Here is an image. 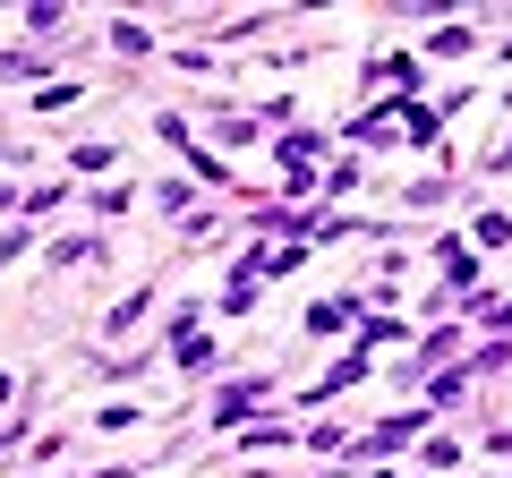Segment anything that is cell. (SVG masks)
Wrapping results in <instances>:
<instances>
[{
	"mask_svg": "<svg viewBox=\"0 0 512 478\" xmlns=\"http://www.w3.org/2000/svg\"><path fill=\"white\" fill-rule=\"evenodd\" d=\"M111 154H120V146H69V171H77V180H86V171H103Z\"/></svg>",
	"mask_w": 512,
	"mask_h": 478,
	"instance_id": "18",
	"label": "cell"
},
{
	"mask_svg": "<svg viewBox=\"0 0 512 478\" xmlns=\"http://www.w3.org/2000/svg\"><path fill=\"white\" fill-rule=\"evenodd\" d=\"M86 214H103V222H111V214H128V188H94V197H86Z\"/></svg>",
	"mask_w": 512,
	"mask_h": 478,
	"instance_id": "20",
	"label": "cell"
},
{
	"mask_svg": "<svg viewBox=\"0 0 512 478\" xmlns=\"http://www.w3.org/2000/svg\"><path fill=\"white\" fill-rule=\"evenodd\" d=\"M35 77H43V52H26V43L0 52V86H35Z\"/></svg>",
	"mask_w": 512,
	"mask_h": 478,
	"instance_id": "7",
	"label": "cell"
},
{
	"mask_svg": "<svg viewBox=\"0 0 512 478\" xmlns=\"http://www.w3.org/2000/svg\"><path fill=\"white\" fill-rule=\"evenodd\" d=\"M43 265H52V274H69V265H103V239H52V248H43Z\"/></svg>",
	"mask_w": 512,
	"mask_h": 478,
	"instance_id": "4",
	"label": "cell"
},
{
	"mask_svg": "<svg viewBox=\"0 0 512 478\" xmlns=\"http://www.w3.org/2000/svg\"><path fill=\"white\" fill-rule=\"evenodd\" d=\"M171 368H180V376H214L222 368V342H214V333H188V342L171 350Z\"/></svg>",
	"mask_w": 512,
	"mask_h": 478,
	"instance_id": "3",
	"label": "cell"
},
{
	"mask_svg": "<svg viewBox=\"0 0 512 478\" xmlns=\"http://www.w3.org/2000/svg\"><path fill=\"white\" fill-rule=\"evenodd\" d=\"M359 478H393V470H359Z\"/></svg>",
	"mask_w": 512,
	"mask_h": 478,
	"instance_id": "22",
	"label": "cell"
},
{
	"mask_svg": "<svg viewBox=\"0 0 512 478\" xmlns=\"http://www.w3.org/2000/svg\"><path fill=\"white\" fill-rule=\"evenodd\" d=\"M350 308H359V291H350V299H316V308H308V333H342Z\"/></svg>",
	"mask_w": 512,
	"mask_h": 478,
	"instance_id": "10",
	"label": "cell"
},
{
	"mask_svg": "<svg viewBox=\"0 0 512 478\" xmlns=\"http://www.w3.org/2000/svg\"><path fill=\"white\" fill-rule=\"evenodd\" d=\"M419 427H427V410H393V419H376V427L359 436V461H376V453H402V444L419 436Z\"/></svg>",
	"mask_w": 512,
	"mask_h": 478,
	"instance_id": "2",
	"label": "cell"
},
{
	"mask_svg": "<svg viewBox=\"0 0 512 478\" xmlns=\"http://www.w3.org/2000/svg\"><path fill=\"white\" fill-rule=\"evenodd\" d=\"M60 26H69V9H60V0H35V9H26V35H60Z\"/></svg>",
	"mask_w": 512,
	"mask_h": 478,
	"instance_id": "14",
	"label": "cell"
},
{
	"mask_svg": "<svg viewBox=\"0 0 512 478\" xmlns=\"http://www.w3.org/2000/svg\"><path fill=\"white\" fill-rule=\"evenodd\" d=\"M316 154H325V129H282L274 137V163H308L316 171Z\"/></svg>",
	"mask_w": 512,
	"mask_h": 478,
	"instance_id": "5",
	"label": "cell"
},
{
	"mask_svg": "<svg viewBox=\"0 0 512 478\" xmlns=\"http://www.w3.org/2000/svg\"><path fill=\"white\" fill-rule=\"evenodd\" d=\"M402 205H410V214H427V205H444V180H410V188H402Z\"/></svg>",
	"mask_w": 512,
	"mask_h": 478,
	"instance_id": "19",
	"label": "cell"
},
{
	"mask_svg": "<svg viewBox=\"0 0 512 478\" xmlns=\"http://www.w3.org/2000/svg\"><path fill=\"white\" fill-rule=\"evenodd\" d=\"M26 248H35V222H18V231H0V274H9V265H18Z\"/></svg>",
	"mask_w": 512,
	"mask_h": 478,
	"instance_id": "17",
	"label": "cell"
},
{
	"mask_svg": "<svg viewBox=\"0 0 512 478\" xmlns=\"http://www.w3.org/2000/svg\"><path fill=\"white\" fill-rule=\"evenodd\" d=\"M154 205H163L171 222H188V231H197V214H188V205H197V197H188V180H163V188H154Z\"/></svg>",
	"mask_w": 512,
	"mask_h": 478,
	"instance_id": "11",
	"label": "cell"
},
{
	"mask_svg": "<svg viewBox=\"0 0 512 478\" xmlns=\"http://www.w3.org/2000/svg\"><path fill=\"white\" fill-rule=\"evenodd\" d=\"M94 478H137V470H94Z\"/></svg>",
	"mask_w": 512,
	"mask_h": 478,
	"instance_id": "21",
	"label": "cell"
},
{
	"mask_svg": "<svg viewBox=\"0 0 512 478\" xmlns=\"http://www.w3.org/2000/svg\"><path fill=\"white\" fill-rule=\"evenodd\" d=\"M146 308H154V282H146V291H128L120 308H111V325H103V333H128V325H137V316H146Z\"/></svg>",
	"mask_w": 512,
	"mask_h": 478,
	"instance_id": "13",
	"label": "cell"
},
{
	"mask_svg": "<svg viewBox=\"0 0 512 478\" xmlns=\"http://www.w3.org/2000/svg\"><path fill=\"white\" fill-rule=\"evenodd\" d=\"M265 393H274V376H239V385H222V393H214V427H222V436L248 427L256 410H265Z\"/></svg>",
	"mask_w": 512,
	"mask_h": 478,
	"instance_id": "1",
	"label": "cell"
},
{
	"mask_svg": "<svg viewBox=\"0 0 512 478\" xmlns=\"http://www.w3.org/2000/svg\"><path fill=\"white\" fill-rule=\"evenodd\" d=\"M470 239H478V248H512V214H478Z\"/></svg>",
	"mask_w": 512,
	"mask_h": 478,
	"instance_id": "16",
	"label": "cell"
},
{
	"mask_svg": "<svg viewBox=\"0 0 512 478\" xmlns=\"http://www.w3.org/2000/svg\"><path fill=\"white\" fill-rule=\"evenodd\" d=\"M239 444H248V453H282V444H299V427L291 419H265V427H248Z\"/></svg>",
	"mask_w": 512,
	"mask_h": 478,
	"instance_id": "8",
	"label": "cell"
},
{
	"mask_svg": "<svg viewBox=\"0 0 512 478\" xmlns=\"http://www.w3.org/2000/svg\"><path fill=\"white\" fill-rule=\"evenodd\" d=\"M504 60H512V43H504Z\"/></svg>",
	"mask_w": 512,
	"mask_h": 478,
	"instance_id": "23",
	"label": "cell"
},
{
	"mask_svg": "<svg viewBox=\"0 0 512 478\" xmlns=\"http://www.w3.org/2000/svg\"><path fill=\"white\" fill-rule=\"evenodd\" d=\"M103 35H111V52H120V60H146L154 52V26H137V18H111Z\"/></svg>",
	"mask_w": 512,
	"mask_h": 478,
	"instance_id": "6",
	"label": "cell"
},
{
	"mask_svg": "<svg viewBox=\"0 0 512 478\" xmlns=\"http://www.w3.org/2000/svg\"><path fill=\"white\" fill-rule=\"evenodd\" d=\"M427 52H436V60H461V52H478V26H436V35H427Z\"/></svg>",
	"mask_w": 512,
	"mask_h": 478,
	"instance_id": "9",
	"label": "cell"
},
{
	"mask_svg": "<svg viewBox=\"0 0 512 478\" xmlns=\"http://www.w3.org/2000/svg\"><path fill=\"white\" fill-rule=\"evenodd\" d=\"M137 419H146V410H128V402H103V410H94L86 427H103V436H128V427H137Z\"/></svg>",
	"mask_w": 512,
	"mask_h": 478,
	"instance_id": "12",
	"label": "cell"
},
{
	"mask_svg": "<svg viewBox=\"0 0 512 478\" xmlns=\"http://www.w3.org/2000/svg\"><path fill=\"white\" fill-rule=\"evenodd\" d=\"M299 444H316V453H342L350 436H342V419H316V427H299Z\"/></svg>",
	"mask_w": 512,
	"mask_h": 478,
	"instance_id": "15",
	"label": "cell"
}]
</instances>
